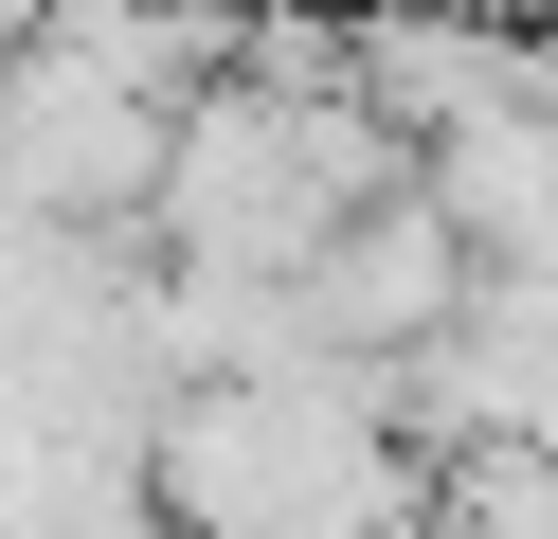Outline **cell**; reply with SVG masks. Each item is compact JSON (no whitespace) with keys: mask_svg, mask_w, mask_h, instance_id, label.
I'll list each match as a JSON object with an SVG mask.
<instances>
[{"mask_svg":"<svg viewBox=\"0 0 558 539\" xmlns=\"http://www.w3.org/2000/svg\"><path fill=\"white\" fill-rule=\"evenodd\" d=\"M433 503V450L397 431V378L361 359H253V378L162 395L145 522L162 539H397Z\"/></svg>","mask_w":558,"mask_h":539,"instance_id":"cell-1","label":"cell"},{"mask_svg":"<svg viewBox=\"0 0 558 539\" xmlns=\"http://www.w3.org/2000/svg\"><path fill=\"white\" fill-rule=\"evenodd\" d=\"M469 270H486V252L450 234L414 180H378V198L289 270V342H306V359H361V378H397V359L433 342L450 306H469Z\"/></svg>","mask_w":558,"mask_h":539,"instance_id":"cell-2","label":"cell"}]
</instances>
